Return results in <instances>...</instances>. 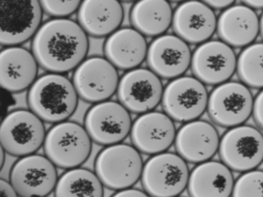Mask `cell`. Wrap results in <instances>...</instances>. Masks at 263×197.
I'll use <instances>...</instances> for the list:
<instances>
[{"label":"cell","instance_id":"cell-1","mask_svg":"<svg viewBox=\"0 0 263 197\" xmlns=\"http://www.w3.org/2000/svg\"><path fill=\"white\" fill-rule=\"evenodd\" d=\"M31 39L32 53L39 65L48 73L66 74L75 70L88 55V33L70 18L49 19Z\"/></svg>","mask_w":263,"mask_h":197},{"label":"cell","instance_id":"cell-2","mask_svg":"<svg viewBox=\"0 0 263 197\" xmlns=\"http://www.w3.org/2000/svg\"><path fill=\"white\" fill-rule=\"evenodd\" d=\"M79 99L73 81L57 73L38 77L27 96L29 108L50 124L68 120L78 108Z\"/></svg>","mask_w":263,"mask_h":197},{"label":"cell","instance_id":"cell-3","mask_svg":"<svg viewBox=\"0 0 263 197\" xmlns=\"http://www.w3.org/2000/svg\"><path fill=\"white\" fill-rule=\"evenodd\" d=\"M92 141L86 127L74 121L53 124L46 133L44 154L62 169L81 166L92 150Z\"/></svg>","mask_w":263,"mask_h":197},{"label":"cell","instance_id":"cell-4","mask_svg":"<svg viewBox=\"0 0 263 197\" xmlns=\"http://www.w3.org/2000/svg\"><path fill=\"white\" fill-rule=\"evenodd\" d=\"M144 164L140 151L134 145L120 142L101 149L94 168L103 185L116 192L141 180Z\"/></svg>","mask_w":263,"mask_h":197},{"label":"cell","instance_id":"cell-5","mask_svg":"<svg viewBox=\"0 0 263 197\" xmlns=\"http://www.w3.org/2000/svg\"><path fill=\"white\" fill-rule=\"evenodd\" d=\"M190 170L178 154L164 151L155 154L144 164L141 183L150 196H178L188 186Z\"/></svg>","mask_w":263,"mask_h":197},{"label":"cell","instance_id":"cell-6","mask_svg":"<svg viewBox=\"0 0 263 197\" xmlns=\"http://www.w3.org/2000/svg\"><path fill=\"white\" fill-rule=\"evenodd\" d=\"M46 133L44 120L31 110H13L1 123V147L15 157L36 154L44 146Z\"/></svg>","mask_w":263,"mask_h":197},{"label":"cell","instance_id":"cell-7","mask_svg":"<svg viewBox=\"0 0 263 197\" xmlns=\"http://www.w3.org/2000/svg\"><path fill=\"white\" fill-rule=\"evenodd\" d=\"M208 91L195 76L172 79L164 87L163 110L176 122L186 123L201 118L207 110Z\"/></svg>","mask_w":263,"mask_h":197},{"label":"cell","instance_id":"cell-8","mask_svg":"<svg viewBox=\"0 0 263 197\" xmlns=\"http://www.w3.org/2000/svg\"><path fill=\"white\" fill-rule=\"evenodd\" d=\"M254 97L240 82H224L215 86L208 98L207 111L213 122L223 127L242 125L253 111Z\"/></svg>","mask_w":263,"mask_h":197},{"label":"cell","instance_id":"cell-9","mask_svg":"<svg viewBox=\"0 0 263 197\" xmlns=\"http://www.w3.org/2000/svg\"><path fill=\"white\" fill-rule=\"evenodd\" d=\"M218 154L232 171L256 169L263 162V134L258 128L243 124L230 127L220 139Z\"/></svg>","mask_w":263,"mask_h":197},{"label":"cell","instance_id":"cell-10","mask_svg":"<svg viewBox=\"0 0 263 197\" xmlns=\"http://www.w3.org/2000/svg\"><path fill=\"white\" fill-rule=\"evenodd\" d=\"M132 125L131 112L119 101L110 99L94 104L84 120L91 140L101 146L123 142L130 135Z\"/></svg>","mask_w":263,"mask_h":197},{"label":"cell","instance_id":"cell-11","mask_svg":"<svg viewBox=\"0 0 263 197\" xmlns=\"http://www.w3.org/2000/svg\"><path fill=\"white\" fill-rule=\"evenodd\" d=\"M118 69L106 57L86 58L73 74V83L79 98L88 103L109 100L117 93Z\"/></svg>","mask_w":263,"mask_h":197},{"label":"cell","instance_id":"cell-12","mask_svg":"<svg viewBox=\"0 0 263 197\" xmlns=\"http://www.w3.org/2000/svg\"><path fill=\"white\" fill-rule=\"evenodd\" d=\"M40 0H0L1 44L15 46L32 39L43 20Z\"/></svg>","mask_w":263,"mask_h":197},{"label":"cell","instance_id":"cell-13","mask_svg":"<svg viewBox=\"0 0 263 197\" xmlns=\"http://www.w3.org/2000/svg\"><path fill=\"white\" fill-rule=\"evenodd\" d=\"M161 78L149 68L137 67L121 77L117 89V97L122 105L131 113L144 114L153 111L162 101Z\"/></svg>","mask_w":263,"mask_h":197},{"label":"cell","instance_id":"cell-14","mask_svg":"<svg viewBox=\"0 0 263 197\" xmlns=\"http://www.w3.org/2000/svg\"><path fill=\"white\" fill-rule=\"evenodd\" d=\"M57 167L46 155L30 154L15 162L9 173L18 196H47L54 192Z\"/></svg>","mask_w":263,"mask_h":197},{"label":"cell","instance_id":"cell-15","mask_svg":"<svg viewBox=\"0 0 263 197\" xmlns=\"http://www.w3.org/2000/svg\"><path fill=\"white\" fill-rule=\"evenodd\" d=\"M237 57L233 47L223 40H207L193 53V76L208 85L228 82L237 72Z\"/></svg>","mask_w":263,"mask_h":197},{"label":"cell","instance_id":"cell-16","mask_svg":"<svg viewBox=\"0 0 263 197\" xmlns=\"http://www.w3.org/2000/svg\"><path fill=\"white\" fill-rule=\"evenodd\" d=\"M175 121L165 112L149 111L140 114L132 125V144L146 155L167 151L175 142Z\"/></svg>","mask_w":263,"mask_h":197},{"label":"cell","instance_id":"cell-17","mask_svg":"<svg viewBox=\"0 0 263 197\" xmlns=\"http://www.w3.org/2000/svg\"><path fill=\"white\" fill-rule=\"evenodd\" d=\"M193 53L185 40L173 34L156 37L148 45L146 62L150 70L160 78L184 75L192 63Z\"/></svg>","mask_w":263,"mask_h":197},{"label":"cell","instance_id":"cell-18","mask_svg":"<svg viewBox=\"0 0 263 197\" xmlns=\"http://www.w3.org/2000/svg\"><path fill=\"white\" fill-rule=\"evenodd\" d=\"M172 29L189 44H201L214 35L217 18L214 9L201 0H186L173 13Z\"/></svg>","mask_w":263,"mask_h":197},{"label":"cell","instance_id":"cell-19","mask_svg":"<svg viewBox=\"0 0 263 197\" xmlns=\"http://www.w3.org/2000/svg\"><path fill=\"white\" fill-rule=\"evenodd\" d=\"M220 137L212 123L195 119L186 122L176 134V151L185 161L201 163L209 161L219 149Z\"/></svg>","mask_w":263,"mask_h":197},{"label":"cell","instance_id":"cell-20","mask_svg":"<svg viewBox=\"0 0 263 197\" xmlns=\"http://www.w3.org/2000/svg\"><path fill=\"white\" fill-rule=\"evenodd\" d=\"M39 66L32 51L21 45L6 46L0 54L1 87L9 93L25 91L38 78Z\"/></svg>","mask_w":263,"mask_h":197},{"label":"cell","instance_id":"cell-21","mask_svg":"<svg viewBox=\"0 0 263 197\" xmlns=\"http://www.w3.org/2000/svg\"><path fill=\"white\" fill-rule=\"evenodd\" d=\"M148 44L145 36L135 28H119L107 37L105 57L119 70L129 71L140 67L146 61Z\"/></svg>","mask_w":263,"mask_h":197},{"label":"cell","instance_id":"cell-22","mask_svg":"<svg viewBox=\"0 0 263 197\" xmlns=\"http://www.w3.org/2000/svg\"><path fill=\"white\" fill-rule=\"evenodd\" d=\"M220 39L231 47L241 48L253 43L259 34V18L246 5H232L217 18Z\"/></svg>","mask_w":263,"mask_h":197},{"label":"cell","instance_id":"cell-23","mask_svg":"<svg viewBox=\"0 0 263 197\" xmlns=\"http://www.w3.org/2000/svg\"><path fill=\"white\" fill-rule=\"evenodd\" d=\"M123 16L121 0H83L78 10V22L88 35L102 38L121 28Z\"/></svg>","mask_w":263,"mask_h":197},{"label":"cell","instance_id":"cell-24","mask_svg":"<svg viewBox=\"0 0 263 197\" xmlns=\"http://www.w3.org/2000/svg\"><path fill=\"white\" fill-rule=\"evenodd\" d=\"M232 170L223 162L206 161L198 163L190 172L189 194L195 197H227L234 188Z\"/></svg>","mask_w":263,"mask_h":197},{"label":"cell","instance_id":"cell-25","mask_svg":"<svg viewBox=\"0 0 263 197\" xmlns=\"http://www.w3.org/2000/svg\"><path fill=\"white\" fill-rule=\"evenodd\" d=\"M173 9L168 0H137L130 13L132 26L145 37H158L171 28Z\"/></svg>","mask_w":263,"mask_h":197},{"label":"cell","instance_id":"cell-26","mask_svg":"<svg viewBox=\"0 0 263 197\" xmlns=\"http://www.w3.org/2000/svg\"><path fill=\"white\" fill-rule=\"evenodd\" d=\"M104 187L95 171L79 166L67 169L58 178L53 193L60 197H101Z\"/></svg>","mask_w":263,"mask_h":197},{"label":"cell","instance_id":"cell-27","mask_svg":"<svg viewBox=\"0 0 263 197\" xmlns=\"http://www.w3.org/2000/svg\"><path fill=\"white\" fill-rule=\"evenodd\" d=\"M237 73L247 86L263 89V42L244 48L237 57Z\"/></svg>","mask_w":263,"mask_h":197},{"label":"cell","instance_id":"cell-28","mask_svg":"<svg viewBox=\"0 0 263 197\" xmlns=\"http://www.w3.org/2000/svg\"><path fill=\"white\" fill-rule=\"evenodd\" d=\"M232 195L263 197V171L253 169L244 171L234 184Z\"/></svg>","mask_w":263,"mask_h":197},{"label":"cell","instance_id":"cell-29","mask_svg":"<svg viewBox=\"0 0 263 197\" xmlns=\"http://www.w3.org/2000/svg\"><path fill=\"white\" fill-rule=\"evenodd\" d=\"M83 0H40L44 13L52 18H68L78 12Z\"/></svg>","mask_w":263,"mask_h":197},{"label":"cell","instance_id":"cell-30","mask_svg":"<svg viewBox=\"0 0 263 197\" xmlns=\"http://www.w3.org/2000/svg\"><path fill=\"white\" fill-rule=\"evenodd\" d=\"M252 116L258 127L263 130V89L254 98Z\"/></svg>","mask_w":263,"mask_h":197},{"label":"cell","instance_id":"cell-31","mask_svg":"<svg viewBox=\"0 0 263 197\" xmlns=\"http://www.w3.org/2000/svg\"><path fill=\"white\" fill-rule=\"evenodd\" d=\"M148 194L145 193V190H140V189L135 188L134 186L127 187V188L121 189L116 191L114 193V196H127V197H141L147 196Z\"/></svg>","mask_w":263,"mask_h":197},{"label":"cell","instance_id":"cell-32","mask_svg":"<svg viewBox=\"0 0 263 197\" xmlns=\"http://www.w3.org/2000/svg\"><path fill=\"white\" fill-rule=\"evenodd\" d=\"M0 193L2 196L5 197L18 196V193L11 182L4 179L0 180Z\"/></svg>","mask_w":263,"mask_h":197},{"label":"cell","instance_id":"cell-33","mask_svg":"<svg viewBox=\"0 0 263 197\" xmlns=\"http://www.w3.org/2000/svg\"><path fill=\"white\" fill-rule=\"evenodd\" d=\"M214 9H226L231 7L236 0H201Z\"/></svg>","mask_w":263,"mask_h":197},{"label":"cell","instance_id":"cell-34","mask_svg":"<svg viewBox=\"0 0 263 197\" xmlns=\"http://www.w3.org/2000/svg\"><path fill=\"white\" fill-rule=\"evenodd\" d=\"M243 4L253 9H262L263 0H241Z\"/></svg>","mask_w":263,"mask_h":197},{"label":"cell","instance_id":"cell-35","mask_svg":"<svg viewBox=\"0 0 263 197\" xmlns=\"http://www.w3.org/2000/svg\"><path fill=\"white\" fill-rule=\"evenodd\" d=\"M1 154V168H3L5 164V157L7 156V151L2 147H1V154Z\"/></svg>","mask_w":263,"mask_h":197},{"label":"cell","instance_id":"cell-36","mask_svg":"<svg viewBox=\"0 0 263 197\" xmlns=\"http://www.w3.org/2000/svg\"><path fill=\"white\" fill-rule=\"evenodd\" d=\"M259 33H260V35H261L263 39V13L261 17L259 18Z\"/></svg>","mask_w":263,"mask_h":197},{"label":"cell","instance_id":"cell-37","mask_svg":"<svg viewBox=\"0 0 263 197\" xmlns=\"http://www.w3.org/2000/svg\"><path fill=\"white\" fill-rule=\"evenodd\" d=\"M168 1H171V2H184L186 0H168Z\"/></svg>","mask_w":263,"mask_h":197},{"label":"cell","instance_id":"cell-38","mask_svg":"<svg viewBox=\"0 0 263 197\" xmlns=\"http://www.w3.org/2000/svg\"><path fill=\"white\" fill-rule=\"evenodd\" d=\"M121 1H126V2H130V1H137V0H121Z\"/></svg>","mask_w":263,"mask_h":197}]
</instances>
